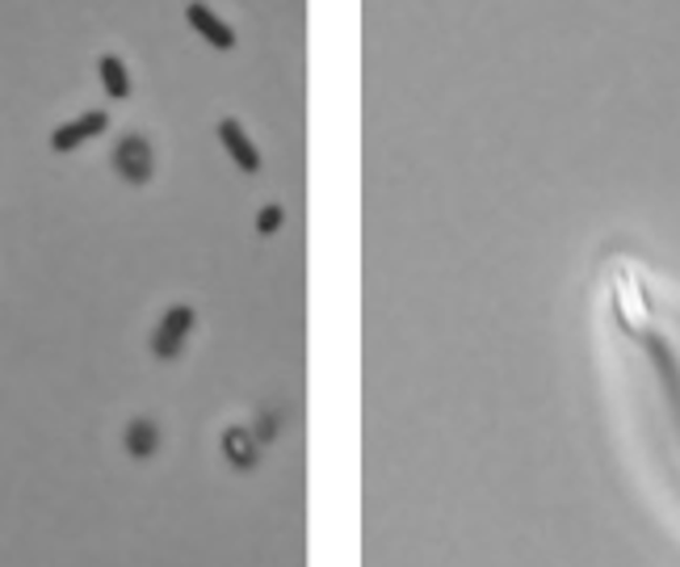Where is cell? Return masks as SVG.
Here are the masks:
<instances>
[{"label": "cell", "mask_w": 680, "mask_h": 567, "mask_svg": "<svg viewBox=\"0 0 680 567\" xmlns=\"http://www.w3.org/2000/svg\"><path fill=\"white\" fill-rule=\"evenodd\" d=\"M193 332H198V307H193V302H172V307H164L148 337L151 358L172 366V361L186 354V345Z\"/></svg>", "instance_id": "6da1fadb"}, {"label": "cell", "mask_w": 680, "mask_h": 567, "mask_svg": "<svg viewBox=\"0 0 680 567\" xmlns=\"http://www.w3.org/2000/svg\"><path fill=\"white\" fill-rule=\"evenodd\" d=\"M110 169L118 172V181H127L134 189L151 186V177H156V148H151L148 135L139 131L122 135L110 148Z\"/></svg>", "instance_id": "7a4b0ae2"}, {"label": "cell", "mask_w": 680, "mask_h": 567, "mask_svg": "<svg viewBox=\"0 0 680 567\" xmlns=\"http://www.w3.org/2000/svg\"><path fill=\"white\" fill-rule=\"evenodd\" d=\"M106 131H110V113L89 110V113H80V118H72V122H59L56 131H51V151H56V156H68V151L101 139Z\"/></svg>", "instance_id": "3957f363"}, {"label": "cell", "mask_w": 680, "mask_h": 567, "mask_svg": "<svg viewBox=\"0 0 680 567\" xmlns=\"http://www.w3.org/2000/svg\"><path fill=\"white\" fill-rule=\"evenodd\" d=\"M122 450L131 462H151L156 454L164 450V429H160V420L156 416H131L127 425H122Z\"/></svg>", "instance_id": "277c9868"}, {"label": "cell", "mask_w": 680, "mask_h": 567, "mask_svg": "<svg viewBox=\"0 0 680 567\" xmlns=\"http://www.w3.org/2000/svg\"><path fill=\"white\" fill-rule=\"evenodd\" d=\"M219 143L227 148V156H231V165L240 172H261V151H257V143L248 139V131L240 127V118H219Z\"/></svg>", "instance_id": "5b68a950"}, {"label": "cell", "mask_w": 680, "mask_h": 567, "mask_svg": "<svg viewBox=\"0 0 680 567\" xmlns=\"http://www.w3.org/2000/svg\"><path fill=\"white\" fill-rule=\"evenodd\" d=\"M219 450L236 471H257V462H261V441L252 437L248 425H227L219 437Z\"/></svg>", "instance_id": "8992f818"}, {"label": "cell", "mask_w": 680, "mask_h": 567, "mask_svg": "<svg viewBox=\"0 0 680 567\" xmlns=\"http://www.w3.org/2000/svg\"><path fill=\"white\" fill-rule=\"evenodd\" d=\"M186 21L198 30V38H207L214 51H231L236 47V30L210 4H186Z\"/></svg>", "instance_id": "52a82bcc"}, {"label": "cell", "mask_w": 680, "mask_h": 567, "mask_svg": "<svg viewBox=\"0 0 680 567\" xmlns=\"http://www.w3.org/2000/svg\"><path fill=\"white\" fill-rule=\"evenodd\" d=\"M97 76H101V84H106V97H113V101H127V97H131V72H127V63L118 56L97 59Z\"/></svg>", "instance_id": "ba28073f"}, {"label": "cell", "mask_w": 680, "mask_h": 567, "mask_svg": "<svg viewBox=\"0 0 680 567\" xmlns=\"http://www.w3.org/2000/svg\"><path fill=\"white\" fill-rule=\"evenodd\" d=\"M248 429H252V437H257L261 446H273V441L282 437V412H273V408H261V412H257V420H252Z\"/></svg>", "instance_id": "9c48e42d"}, {"label": "cell", "mask_w": 680, "mask_h": 567, "mask_svg": "<svg viewBox=\"0 0 680 567\" xmlns=\"http://www.w3.org/2000/svg\"><path fill=\"white\" fill-rule=\"evenodd\" d=\"M282 219H286L282 207H264L261 215H257V231H261V236H273V231H282Z\"/></svg>", "instance_id": "30bf717a"}]
</instances>
